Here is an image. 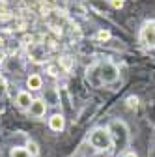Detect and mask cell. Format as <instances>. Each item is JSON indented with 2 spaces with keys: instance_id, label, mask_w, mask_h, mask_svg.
I'll return each mask as SVG.
<instances>
[{
  "instance_id": "1",
  "label": "cell",
  "mask_w": 155,
  "mask_h": 157,
  "mask_svg": "<svg viewBox=\"0 0 155 157\" xmlns=\"http://www.w3.org/2000/svg\"><path fill=\"white\" fill-rule=\"evenodd\" d=\"M90 144L97 150V151H107L112 148V136L108 129H95L90 135Z\"/></svg>"
},
{
  "instance_id": "2",
  "label": "cell",
  "mask_w": 155,
  "mask_h": 157,
  "mask_svg": "<svg viewBox=\"0 0 155 157\" xmlns=\"http://www.w3.org/2000/svg\"><path fill=\"white\" fill-rule=\"evenodd\" d=\"M101 82H114L116 78H118V69H116V66H112V64H105V66H101Z\"/></svg>"
},
{
  "instance_id": "3",
  "label": "cell",
  "mask_w": 155,
  "mask_h": 157,
  "mask_svg": "<svg viewBox=\"0 0 155 157\" xmlns=\"http://www.w3.org/2000/svg\"><path fill=\"white\" fill-rule=\"evenodd\" d=\"M45 110H47V105L43 99H34L30 109H28V114L32 118H41V116H45Z\"/></svg>"
},
{
  "instance_id": "4",
  "label": "cell",
  "mask_w": 155,
  "mask_h": 157,
  "mask_svg": "<svg viewBox=\"0 0 155 157\" xmlns=\"http://www.w3.org/2000/svg\"><path fill=\"white\" fill-rule=\"evenodd\" d=\"M142 37H144V41L149 47H155V21L146 23V26L142 30Z\"/></svg>"
},
{
  "instance_id": "5",
  "label": "cell",
  "mask_w": 155,
  "mask_h": 157,
  "mask_svg": "<svg viewBox=\"0 0 155 157\" xmlns=\"http://www.w3.org/2000/svg\"><path fill=\"white\" fill-rule=\"evenodd\" d=\"M32 95H30V92H19L17 94V107L19 109H25V110H28L30 109V105H32Z\"/></svg>"
},
{
  "instance_id": "6",
  "label": "cell",
  "mask_w": 155,
  "mask_h": 157,
  "mask_svg": "<svg viewBox=\"0 0 155 157\" xmlns=\"http://www.w3.org/2000/svg\"><path fill=\"white\" fill-rule=\"evenodd\" d=\"M64 125H66V122H64V116L62 114H54L51 120H49V127L52 131H56V133H60L64 129Z\"/></svg>"
},
{
  "instance_id": "7",
  "label": "cell",
  "mask_w": 155,
  "mask_h": 157,
  "mask_svg": "<svg viewBox=\"0 0 155 157\" xmlns=\"http://www.w3.org/2000/svg\"><path fill=\"white\" fill-rule=\"evenodd\" d=\"M26 86H28L30 90H40V88H41V77H40V75H30V77L26 78Z\"/></svg>"
},
{
  "instance_id": "8",
  "label": "cell",
  "mask_w": 155,
  "mask_h": 157,
  "mask_svg": "<svg viewBox=\"0 0 155 157\" xmlns=\"http://www.w3.org/2000/svg\"><path fill=\"white\" fill-rule=\"evenodd\" d=\"M9 155H11V157H30V153H28L26 148H13Z\"/></svg>"
},
{
  "instance_id": "9",
  "label": "cell",
  "mask_w": 155,
  "mask_h": 157,
  "mask_svg": "<svg viewBox=\"0 0 155 157\" xmlns=\"http://www.w3.org/2000/svg\"><path fill=\"white\" fill-rule=\"evenodd\" d=\"M26 150H28L30 157H36L37 153H40V148H37V144H36L34 140H28V144H26Z\"/></svg>"
},
{
  "instance_id": "10",
  "label": "cell",
  "mask_w": 155,
  "mask_h": 157,
  "mask_svg": "<svg viewBox=\"0 0 155 157\" xmlns=\"http://www.w3.org/2000/svg\"><path fill=\"white\" fill-rule=\"evenodd\" d=\"M60 64H62V67H64V69H71V66H73V60H71V56H62Z\"/></svg>"
},
{
  "instance_id": "11",
  "label": "cell",
  "mask_w": 155,
  "mask_h": 157,
  "mask_svg": "<svg viewBox=\"0 0 155 157\" xmlns=\"http://www.w3.org/2000/svg\"><path fill=\"white\" fill-rule=\"evenodd\" d=\"M127 107L131 109V110H134V109H137L138 107V97H127Z\"/></svg>"
},
{
  "instance_id": "12",
  "label": "cell",
  "mask_w": 155,
  "mask_h": 157,
  "mask_svg": "<svg viewBox=\"0 0 155 157\" xmlns=\"http://www.w3.org/2000/svg\"><path fill=\"white\" fill-rule=\"evenodd\" d=\"M108 37H110V32L108 30H99L97 32V39H99V41H107Z\"/></svg>"
},
{
  "instance_id": "13",
  "label": "cell",
  "mask_w": 155,
  "mask_h": 157,
  "mask_svg": "<svg viewBox=\"0 0 155 157\" xmlns=\"http://www.w3.org/2000/svg\"><path fill=\"white\" fill-rule=\"evenodd\" d=\"M112 6H114L116 10H118V8H122V6H123V0H112Z\"/></svg>"
},
{
  "instance_id": "14",
  "label": "cell",
  "mask_w": 155,
  "mask_h": 157,
  "mask_svg": "<svg viewBox=\"0 0 155 157\" xmlns=\"http://www.w3.org/2000/svg\"><path fill=\"white\" fill-rule=\"evenodd\" d=\"M47 71H49V75H52V77H54V75H58V73H56V67H54V66H49V67H47Z\"/></svg>"
},
{
  "instance_id": "15",
  "label": "cell",
  "mask_w": 155,
  "mask_h": 157,
  "mask_svg": "<svg viewBox=\"0 0 155 157\" xmlns=\"http://www.w3.org/2000/svg\"><path fill=\"white\" fill-rule=\"evenodd\" d=\"M122 157H138L137 153H134V151H127V153H123Z\"/></svg>"
},
{
  "instance_id": "16",
  "label": "cell",
  "mask_w": 155,
  "mask_h": 157,
  "mask_svg": "<svg viewBox=\"0 0 155 157\" xmlns=\"http://www.w3.org/2000/svg\"><path fill=\"white\" fill-rule=\"evenodd\" d=\"M4 58H6V54H4L2 51H0V62H2V60H4Z\"/></svg>"
},
{
  "instance_id": "17",
  "label": "cell",
  "mask_w": 155,
  "mask_h": 157,
  "mask_svg": "<svg viewBox=\"0 0 155 157\" xmlns=\"http://www.w3.org/2000/svg\"><path fill=\"white\" fill-rule=\"evenodd\" d=\"M2 43H4V39H2V37H0V47H2Z\"/></svg>"
}]
</instances>
